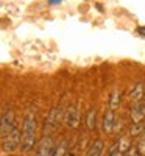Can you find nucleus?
I'll list each match as a JSON object with an SVG mask.
<instances>
[{"label": "nucleus", "mask_w": 145, "mask_h": 156, "mask_svg": "<svg viewBox=\"0 0 145 156\" xmlns=\"http://www.w3.org/2000/svg\"><path fill=\"white\" fill-rule=\"evenodd\" d=\"M37 144V123H36V115L27 114L22 122V150L30 151Z\"/></svg>", "instance_id": "1"}, {"label": "nucleus", "mask_w": 145, "mask_h": 156, "mask_svg": "<svg viewBox=\"0 0 145 156\" xmlns=\"http://www.w3.org/2000/svg\"><path fill=\"white\" fill-rule=\"evenodd\" d=\"M139 33H140V34H145V30H143V28H140V30H139Z\"/></svg>", "instance_id": "19"}, {"label": "nucleus", "mask_w": 145, "mask_h": 156, "mask_svg": "<svg viewBox=\"0 0 145 156\" xmlns=\"http://www.w3.org/2000/svg\"><path fill=\"white\" fill-rule=\"evenodd\" d=\"M143 134H145V129H143Z\"/></svg>", "instance_id": "20"}, {"label": "nucleus", "mask_w": 145, "mask_h": 156, "mask_svg": "<svg viewBox=\"0 0 145 156\" xmlns=\"http://www.w3.org/2000/svg\"><path fill=\"white\" fill-rule=\"evenodd\" d=\"M115 120H117V119H115L114 111L108 109L106 114H104V117H103V122H101V129H103V133H104V134H111V133H114Z\"/></svg>", "instance_id": "8"}, {"label": "nucleus", "mask_w": 145, "mask_h": 156, "mask_svg": "<svg viewBox=\"0 0 145 156\" xmlns=\"http://www.w3.org/2000/svg\"><path fill=\"white\" fill-rule=\"evenodd\" d=\"M129 117L133 123H137V122H143L145 119V101H139V103H134L133 108L129 111Z\"/></svg>", "instance_id": "7"}, {"label": "nucleus", "mask_w": 145, "mask_h": 156, "mask_svg": "<svg viewBox=\"0 0 145 156\" xmlns=\"http://www.w3.org/2000/svg\"><path fill=\"white\" fill-rule=\"evenodd\" d=\"M80 122H81V117H80V105L78 101L70 105L65 111V125L72 129H76L80 126Z\"/></svg>", "instance_id": "5"}, {"label": "nucleus", "mask_w": 145, "mask_h": 156, "mask_svg": "<svg viewBox=\"0 0 145 156\" xmlns=\"http://www.w3.org/2000/svg\"><path fill=\"white\" fill-rule=\"evenodd\" d=\"M125 156H139V150H137V145H131L126 151H125Z\"/></svg>", "instance_id": "16"}, {"label": "nucleus", "mask_w": 145, "mask_h": 156, "mask_svg": "<svg viewBox=\"0 0 145 156\" xmlns=\"http://www.w3.org/2000/svg\"><path fill=\"white\" fill-rule=\"evenodd\" d=\"M62 117H65V115H62V108L61 106H53L50 109V112L47 114L45 120H44V128H42L44 136H50L51 131H55Z\"/></svg>", "instance_id": "3"}, {"label": "nucleus", "mask_w": 145, "mask_h": 156, "mask_svg": "<svg viewBox=\"0 0 145 156\" xmlns=\"http://www.w3.org/2000/svg\"><path fill=\"white\" fill-rule=\"evenodd\" d=\"M103 148H104V142H103V139L98 137L89 145V148L86 150V156H101Z\"/></svg>", "instance_id": "10"}, {"label": "nucleus", "mask_w": 145, "mask_h": 156, "mask_svg": "<svg viewBox=\"0 0 145 156\" xmlns=\"http://www.w3.org/2000/svg\"><path fill=\"white\" fill-rule=\"evenodd\" d=\"M122 125H123V122L122 120H115V125H114V133H118L122 129Z\"/></svg>", "instance_id": "17"}, {"label": "nucleus", "mask_w": 145, "mask_h": 156, "mask_svg": "<svg viewBox=\"0 0 145 156\" xmlns=\"http://www.w3.org/2000/svg\"><path fill=\"white\" fill-rule=\"evenodd\" d=\"M143 95H145V86H143V83H136L133 87H131L128 97H129V101L134 105V103L142 101Z\"/></svg>", "instance_id": "9"}, {"label": "nucleus", "mask_w": 145, "mask_h": 156, "mask_svg": "<svg viewBox=\"0 0 145 156\" xmlns=\"http://www.w3.org/2000/svg\"><path fill=\"white\" fill-rule=\"evenodd\" d=\"M16 128V123H14V112H12V109H5L3 114H2V129H0V134L6 136L8 133H11L12 129Z\"/></svg>", "instance_id": "6"}, {"label": "nucleus", "mask_w": 145, "mask_h": 156, "mask_svg": "<svg viewBox=\"0 0 145 156\" xmlns=\"http://www.w3.org/2000/svg\"><path fill=\"white\" fill-rule=\"evenodd\" d=\"M67 147H69V144H67V139H62V140L59 142V144L56 145V150H55L53 156H65V153H69Z\"/></svg>", "instance_id": "14"}, {"label": "nucleus", "mask_w": 145, "mask_h": 156, "mask_svg": "<svg viewBox=\"0 0 145 156\" xmlns=\"http://www.w3.org/2000/svg\"><path fill=\"white\" fill-rule=\"evenodd\" d=\"M59 2H61V0H48V3H51V5H56Z\"/></svg>", "instance_id": "18"}, {"label": "nucleus", "mask_w": 145, "mask_h": 156, "mask_svg": "<svg viewBox=\"0 0 145 156\" xmlns=\"http://www.w3.org/2000/svg\"><path fill=\"white\" fill-rule=\"evenodd\" d=\"M95 122H97V111H95V108H90L86 112V128L89 131H94L95 129Z\"/></svg>", "instance_id": "11"}, {"label": "nucleus", "mask_w": 145, "mask_h": 156, "mask_svg": "<svg viewBox=\"0 0 145 156\" xmlns=\"http://www.w3.org/2000/svg\"><path fill=\"white\" fill-rule=\"evenodd\" d=\"M143 129H145V123L143 122L133 123V125L129 126V136H133V137L140 136V134H143Z\"/></svg>", "instance_id": "13"}, {"label": "nucleus", "mask_w": 145, "mask_h": 156, "mask_svg": "<svg viewBox=\"0 0 145 156\" xmlns=\"http://www.w3.org/2000/svg\"><path fill=\"white\" fill-rule=\"evenodd\" d=\"M118 105H120V92H118L117 89H114L109 95V109L115 111L118 108Z\"/></svg>", "instance_id": "12"}, {"label": "nucleus", "mask_w": 145, "mask_h": 156, "mask_svg": "<svg viewBox=\"0 0 145 156\" xmlns=\"http://www.w3.org/2000/svg\"><path fill=\"white\" fill-rule=\"evenodd\" d=\"M137 150H139V156H145V134H142V137L137 140Z\"/></svg>", "instance_id": "15"}, {"label": "nucleus", "mask_w": 145, "mask_h": 156, "mask_svg": "<svg viewBox=\"0 0 145 156\" xmlns=\"http://www.w3.org/2000/svg\"><path fill=\"white\" fill-rule=\"evenodd\" d=\"M2 153H12L19 148V145H22V131L16 126L11 133H8L6 136L2 137Z\"/></svg>", "instance_id": "2"}, {"label": "nucleus", "mask_w": 145, "mask_h": 156, "mask_svg": "<svg viewBox=\"0 0 145 156\" xmlns=\"http://www.w3.org/2000/svg\"><path fill=\"white\" fill-rule=\"evenodd\" d=\"M56 150V144L51 139V136H42L36 147V156H53Z\"/></svg>", "instance_id": "4"}]
</instances>
